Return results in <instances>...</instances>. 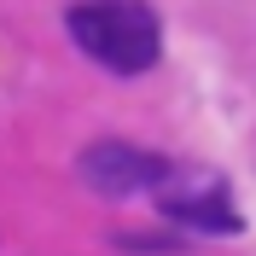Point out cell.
I'll use <instances>...</instances> for the list:
<instances>
[{
    "mask_svg": "<svg viewBox=\"0 0 256 256\" xmlns=\"http://www.w3.org/2000/svg\"><path fill=\"white\" fill-rule=\"evenodd\" d=\"M64 30L82 58L111 76H146L163 58V24L146 0H76L64 12Z\"/></svg>",
    "mask_w": 256,
    "mask_h": 256,
    "instance_id": "1",
    "label": "cell"
},
{
    "mask_svg": "<svg viewBox=\"0 0 256 256\" xmlns=\"http://www.w3.org/2000/svg\"><path fill=\"white\" fill-rule=\"evenodd\" d=\"M169 169H175L169 158H158V152H146V146H134V140H94V146H82V158H76L82 186L99 192V198H140V192H158Z\"/></svg>",
    "mask_w": 256,
    "mask_h": 256,
    "instance_id": "2",
    "label": "cell"
},
{
    "mask_svg": "<svg viewBox=\"0 0 256 256\" xmlns=\"http://www.w3.org/2000/svg\"><path fill=\"white\" fill-rule=\"evenodd\" d=\"M158 210L175 227H192V233H239L244 227L227 180L204 175V169H169L163 186H158Z\"/></svg>",
    "mask_w": 256,
    "mask_h": 256,
    "instance_id": "3",
    "label": "cell"
}]
</instances>
